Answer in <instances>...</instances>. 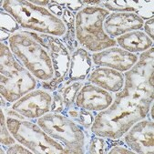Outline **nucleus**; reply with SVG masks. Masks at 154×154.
Returning <instances> with one entry per match:
<instances>
[{
    "mask_svg": "<svg viewBox=\"0 0 154 154\" xmlns=\"http://www.w3.org/2000/svg\"><path fill=\"white\" fill-rule=\"evenodd\" d=\"M123 140L118 139H108L97 136L93 133H91L88 140L87 147H86V153L88 154H105L108 153L109 149L115 144L120 143Z\"/></svg>",
    "mask_w": 154,
    "mask_h": 154,
    "instance_id": "nucleus-20",
    "label": "nucleus"
},
{
    "mask_svg": "<svg viewBox=\"0 0 154 154\" xmlns=\"http://www.w3.org/2000/svg\"><path fill=\"white\" fill-rule=\"evenodd\" d=\"M39 127L51 138L63 144L71 154L86 153L90 130L81 128L73 119L62 115L48 112L37 120Z\"/></svg>",
    "mask_w": 154,
    "mask_h": 154,
    "instance_id": "nucleus-6",
    "label": "nucleus"
},
{
    "mask_svg": "<svg viewBox=\"0 0 154 154\" xmlns=\"http://www.w3.org/2000/svg\"><path fill=\"white\" fill-rule=\"evenodd\" d=\"M142 30L150 39L153 40V38H154V18H150V19L144 21Z\"/></svg>",
    "mask_w": 154,
    "mask_h": 154,
    "instance_id": "nucleus-29",
    "label": "nucleus"
},
{
    "mask_svg": "<svg viewBox=\"0 0 154 154\" xmlns=\"http://www.w3.org/2000/svg\"><path fill=\"white\" fill-rule=\"evenodd\" d=\"M93 67L91 53L83 48H76L71 53L68 79L63 84L85 81Z\"/></svg>",
    "mask_w": 154,
    "mask_h": 154,
    "instance_id": "nucleus-17",
    "label": "nucleus"
},
{
    "mask_svg": "<svg viewBox=\"0 0 154 154\" xmlns=\"http://www.w3.org/2000/svg\"><path fill=\"white\" fill-rule=\"evenodd\" d=\"M96 114L97 112H91L89 110L81 109L75 104L66 111L64 116L73 119L81 128L85 130H90L95 120Z\"/></svg>",
    "mask_w": 154,
    "mask_h": 154,
    "instance_id": "nucleus-21",
    "label": "nucleus"
},
{
    "mask_svg": "<svg viewBox=\"0 0 154 154\" xmlns=\"http://www.w3.org/2000/svg\"><path fill=\"white\" fill-rule=\"evenodd\" d=\"M110 12L101 7L86 6L76 14V39L79 48L96 53L116 47V39L104 31L103 23Z\"/></svg>",
    "mask_w": 154,
    "mask_h": 154,
    "instance_id": "nucleus-5",
    "label": "nucleus"
},
{
    "mask_svg": "<svg viewBox=\"0 0 154 154\" xmlns=\"http://www.w3.org/2000/svg\"><path fill=\"white\" fill-rule=\"evenodd\" d=\"M86 81L111 93H117L124 87V74L109 68L94 66Z\"/></svg>",
    "mask_w": 154,
    "mask_h": 154,
    "instance_id": "nucleus-16",
    "label": "nucleus"
},
{
    "mask_svg": "<svg viewBox=\"0 0 154 154\" xmlns=\"http://www.w3.org/2000/svg\"><path fill=\"white\" fill-rule=\"evenodd\" d=\"M66 111H67V107L64 103L62 97L58 93V91L57 89L52 91V102H51L50 112L65 115Z\"/></svg>",
    "mask_w": 154,
    "mask_h": 154,
    "instance_id": "nucleus-25",
    "label": "nucleus"
},
{
    "mask_svg": "<svg viewBox=\"0 0 154 154\" xmlns=\"http://www.w3.org/2000/svg\"><path fill=\"white\" fill-rule=\"evenodd\" d=\"M61 19L64 22L66 26V33L60 38L64 42V44L69 48V52L72 53L76 48H79L77 39H76V14L72 13L69 9H64L63 15L61 17Z\"/></svg>",
    "mask_w": 154,
    "mask_h": 154,
    "instance_id": "nucleus-19",
    "label": "nucleus"
},
{
    "mask_svg": "<svg viewBox=\"0 0 154 154\" xmlns=\"http://www.w3.org/2000/svg\"><path fill=\"white\" fill-rule=\"evenodd\" d=\"M55 1L59 6H61L66 9H69V11H71L74 14H77L79 11H80L81 9H83L85 8L82 1H79V0H64V1L55 0Z\"/></svg>",
    "mask_w": 154,
    "mask_h": 154,
    "instance_id": "nucleus-26",
    "label": "nucleus"
},
{
    "mask_svg": "<svg viewBox=\"0 0 154 154\" xmlns=\"http://www.w3.org/2000/svg\"><path fill=\"white\" fill-rule=\"evenodd\" d=\"M84 83L85 81H74L71 83L63 84L57 89L64 100V103L67 107V110L76 104L77 95Z\"/></svg>",
    "mask_w": 154,
    "mask_h": 154,
    "instance_id": "nucleus-22",
    "label": "nucleus"
},
{
    "mask_svg": "<svg viewBox=\"0 0 154 154\" xmlns=\"http://www.w3.org/2000/svg\"><path fill=\"white\" fill-rule=\"evenodd\" d=\"M0 142L5 147L11 146L17 142L8 128L6 115L1 107H0Z\"/></svg>",
    "mask_w": 154,
    "mask_h": 154,
    "instance_id": "nucleus-24",
    "label": "nucleus"
},
{
    "mask_svg": "<svg viewBox=\"0 0 154 154\" xmlns=\"http://www.w3.org/2000/svg\"><path fill=\"white\" fill-rule=\"evenodd\" d=\"M100 7L109 12L134 13L143 21L153 18L154 15V2L152 0H102Z\"/></svg>",
    "mask_w": 154,
    "mask_h": 154,
    "instance_id": "nucleus-15",
    "label": "nucleus"
},
{
    "mask_svg": "<svg viewBox=\"0 0 154 154\" xmlns=\"http://www.w3.org/2000/svg\"><path fill=\"white\" fill-rule=\"evenodd\" d=\"M11 36H12L11 34H9L8 32L5 31V30H1V31H0V40H1V42H4V43H7L6 41L8 42V40L11 38Z\"/></svg>",
    "mask_w": 154,
    "mask_h": 154,
    "instance_id": "nucleus-31",
    "label": "nucleus"
},
{
    "mask_svg": "<svg viewBox=\"0 0 154 154\" xmlns=\"http://www.w3.org/2000/svg\"><path fill=\"white\" fill-rule=\"evenodd\" d=\"M47 8L53 14L55 15L56 17L61 18V17H62L63 15V12H64V8H62L61 6H59L58 4L56 3V1L54 0V1H50L48 6L47 7Z\"/></svg>",
    "mask_w": 154,
    "mask_h": 154,
    "instance_id": "nucleus-30",
    "label": "nucleus"
},
{
    "mask_svg": "<svg viewBox=\"0 0 154 154\" xmlns=\"http://www.w3.org/2000/svg\"><path fill=\"white\" fill-rule=\"evenodd\" d=\"M32 4L38 6V7H42V8H47L49 4V0H45V1H39V0H34V1H30Z\"/></svg>",
    "mask_w": 154,
    "mask_h": 154,
    "instance_id": "nucleus-32",
    "label": "nucleus"
},
{
    "mask_svg": "<svg viewBox=\"0 0 154 154\" xmlns=\"http://www.w3.org/2000/svg\"><path fill=\"white\" fill-rule=\"evenodd\" d=\"M8 128L15 140L36 154H71L60 142L48 136L31 119L6 116Z\"/></svg>",
    "mask_w": 154,
    "mask_h": 154,
    "instance_id": "nucleus-7",
    "label": "nucleus"
},
{
    "mask_svg": "<svg viewBox=\"0 0 154 154\" xmlns=\"http://www.w3.org/2000/svg\"><path fill=\"white\" fill-rule=\"evenodd\" d=\"M38 80L15 57L8 43H0V94L14 103L36 89Z\"/></svg>",
    "mask_w": 154,
    "mask_h": 154,
    "instance_id": "nucleus-4",
    "label": "nucleus"
},
{
    "mask_svg": "<svg viewBox=\"0 0 154 154\" xmlns=\"http://www.w3.org/2000/svg\"><path fill=\"white\" fill-rule=\"evenodd\" d=\"M154 122L147 118L138 121L121 138L136 154H153Z\"/></svg>",
    "mask_w": 154,
    "mask_h": 154,
    "instance_id": "nucleus-11",
    "label": "nucleus"
},
{
    "mask_svg": "<svg viewBox=\"0 0 154 154\" xmlns=\"http://www.w3.org/2000/svg\"><path fill=\"white\" fill-rule=\"evenodd\" d=\"M1 8L9 13L24 30L61 38L66 33L62 19L53 15L47 8L38 7L30 1L5 0Z\"/></svg>",
    "mask_w": 154,
    "mask_h": 154,
    "instance_id": "nucleus-3",
    "label": "nucleus"
},
{
    "mask_svg": "<svg viewBox=\"0 0 154 154\" xmlns=\"http://www.w3.org/2000/svg\"><path fill=\"white\" fill-rule=\"evenodd\" d=\"M6 150H7V154H32L33 152L30 150L29 149H27L26 146L22 145L19 142H16L15 144L7 147L6 146Z\"/></svg>",
    "mask_w": 154,
    "mask_h": 154,
    "instance_id": "nucleus-28",
    "label": "nucleus"
},
{
    "mask_svg": "<svg viewBox=\"0 0 154 154\" xmlns=\"http://www.w3.org/2000/svg\"><path fill=\"white\" fill-rule=\"evenodd\" d=\"M52 92L41 88H37L12 103L10 108L26 119L37 122L39 118L50 112Z\"/></svg>",
    "mask_w": 154,
    "mask_h": 154,
    "instance_id": "nucleus-10",
    "label": "nucleus"
},
{
    "mask_svg": "<svg viewBox=\"0 0 154 154\" xmlns=\"http://www.w3.org/2000/svg\"><path fill=\"white\" fill-rule=\"evenodd\" d=\"M112 104L95 115L90 131L100 137L118 140L123 137L135 123L145 119L150 103L121 93H114ZM154 101V100H153Z\"/></svg>",
    "mask_w": 154,
    "mask_h": 154,
    "instance_id": "nucleus-1",
    "label": "nucleus"
},
{
    "mask_svg": "<svg viewBox=\"0 0 154 154\" xmlns=\"http://www.w3.org/2000/svg\"><path fill=\"white\" fill-rule=\"evenodd\" d=\"M8 43L17 60L38 81H48L54 78L50 55L34 31L22 29L13 34Z\"/></svg>",
    "mask_w": 154,
    "mask_h": 154,
    "instance_id": "nucleus-2",
    "label": "nucleus"
},
{
    "mask_svg": "<svg viewBox=\"0 0 154 154\" xmlns=\"http://www.w3.org/2000/svg\"><path fill=\"white\" fill-rule=\"evenodd\" d=\"M143 24L144 21L134 13L110 12L103 23V27L109 38L116 39L126 33L142 30Z\"/></svg>",
    "mask_w": 154,
    "mask_h": 154,
    "instance_id": "nucleus-14",
    "label": "nucleus"
},
{
    "mask_svg": "<svg viewBox=\"0 0 154 154\" xmlns=\"http://www.w3.org/2000/svg\"><path fill=\"white\" fill-rule=\"evenodd\" d=\"M153 70H154V48L139 55L137 63L128 71L124 72V87L121 93L131 97L153 101Z\"/></svg>",
    "mask_w": 154,
    "mask_h": 154,
    "instance_id": "nucleus-8",
    "label": "nucleus"
},
{
    "mask_svg": "<svg viewBox=\"0 0 154 154\" xmlns=\"http://www.w3.org/2000/svg\"><path fill=\"white\" fill-rule=\"evenodd\" d=\"M0 28H1V30H5V31L8 32L11 35L22 30L17 21L3 8L0 10Z\"/></svg>",
    "mask_w": 154,
    "mask_h": 154,
    "instance_id": "nucleus-23",
    "label": "nucleus"
},
{
    "mask_svg": "<svg viewBox=\"0 0 154 154\" xmlns=\"http://www.w3.org/2000/svg\"><path fill=\"white\" fill-rule=\"evenodd\" d=\"M116 42L120 48L138 55L153 47V40L143 32V30L126 33L117 38Z\"/></svg>",
    "mask_w": 154,
    "mask_h": 154,
    "instance_id": "nucleus-18",
    "label": "nucleus"
},
{
    "mask_svg": "<svg viewBox=\"0 0 154 154\" xmlns=\"http://www.w3.org/2000/svg\"><path fill=\"white\" fill-rule=\"evenodd\" d=\"M139 55L128 52L116 46L108 48L100 52L92 53L91 57L94 66L109 68L124 73L137 63Z\"/></svg>",
    "mask_w": 154,
    "mask_h": 154,
    "instance_id": "nucleus-12",
    "label": "nucleus"
},
{
    "mask_svg": "<svg viewBox=\"0 0 154 154\" xmlns=\"http://www.w3.org/2000/svg\"><path fill=\"white\" fill-rule=\"evenodd\" d=\"M108 154H136L133 150H131L124 141L113 145L108 151Z\"/></svg>",
    "mask_w": 154,
    "mask_h": 154,
    "instance_id": "nucleus-27",
    "label": "nucleus"
},
{
    "mask_svg": "<svg viewBox=\"0 0 154 154\" xmlns=\"http://www.w3.org/2000/svg\"><path fill=\"white\" fill-rule=\"evenodd\" d=\"M35 35L39 42L48 49L55 72L54 78L51 80L38 81V88L52 92L62 86L68 79L71 53L60 38L37 32H35Z\"/></svg>",
    "mask_w": 154,
    "mask_h": 154,
    "instance_id": "nucleus-9",
    "label": "nucleus"
},
{
    "mask_svg": "<svg viewBox=\"0 0 154 154\" xmlns=\"http://www.w3.org/2000/svg\"><path fill=\"white\" fill-rule=\"evenodd\" d=\"M114 99V93L85 80L77 95L76 105L81 109L98 113L108 109Z\"/></svg>",
    "mask_w": 154,
    "mask_h": 154,
    "instance_id": "nucleus-13",
    "label": "nucleus"
}]
</instances>
